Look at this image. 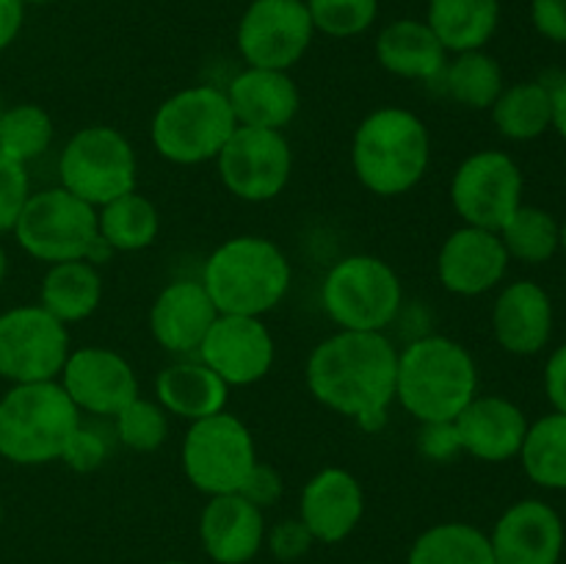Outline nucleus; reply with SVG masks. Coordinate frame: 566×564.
Instances as JSON below:
<instances>
[{
  "label": "nucleus",
  "mask_w": 566,
  "mask_h": 564,
  "mask_svg": "<svg viewBox=\"0 0 566 564\" xmlns=\"http://www.w3.org/2000/svg\"><path fill=\"white\" fill-rule=\"evenodd\" d=\"M258 462L252 429L232 412L188 424L180 446V464L193 490L202 495H230L241 490L249 470Z\"/></svg>",
  "instance_id": "9d476101"
},
{
  "label": "nucleus",
  "mask_w": 566,
  "mask_h": 564,
  "mask_svg": "<svg viewBox=\"0 0 566 564\" xmlns=\"http://www.w3.org/2000/svg\"><path fill=\"white\" fill-rule=\"evenodd\" d=\"M14 236L22 252L48 265L66 260L97 265L114 254L97 236V208L61 186L28 194L14 221Z\"/></svg>",
  "instance_id": "0eeeda50"
},
{
  "label": "nucleus",
  "mask_w": 566,
  "mask_h": 564,
  "mask_svg": "<svg viewBox=\"0 0 566 564\" xmlns=\"http://www.w3.org/2000/svg\"><path fill=\"white\" fill-rule=\"evenodd\" d=\"M160 213L153 199L130 191L97 208V236L111 252H142L158 241Z\"/></svg>",
  "instance_id": "c85d7f7f"
},
{
  "label": "nucleus",
  "mask_w": 566,
  "mask_h": 564,
  "mask_svg": "<svg viewBox=\"0 0 566 564\" xmlns=\"http://www.w3.org/2000/svg\"><path fill=\"white\" fill-rule=\"evenodd\" d=\"M221 186L241 202L263 205L280 197L293 175V149L282 130L235 127L216 158Z\"/></svg>",
  "instance_id": "ddd939ff"
},
{
  "label": "nucleus",
  "mask_w": 566,
  "mask_h": 564,
  "mask_svg": "<svg viewBox=\"0 0 566 564\" xmlns=\"http://www.w3.org/2000/svg\"><path fill=\"white\" fill-rule=\"evenodd\" d=\"M490 545L497 564H558L564 523L551 503L525 498L497 518Z\"/></svg>",
  "instance_id": "6ab92c4d"
},
{
  "label": "nucleus",
  "mask_w": 566,
  "mask_h": 564,
  "mask_svg": "<svg viewBox=\"0 0 566 564\" xmlns=\"http://www.w3.org/2000/svg\"><path fill=\"white\" fill-rule=\"evenodd\" d=\"M479 396V365L448 335H423L398 348L396 401L418 424H442Z\"/></svg>",
  "instance_id": "7ed1b4c3"
},
{
  "label": "nucleus",
  "mask_w": 566,
  "mask_h": 564,
  "mask_svg": "<svg viewBox=\"0 0 566 564\" xmlns=\"http://www.w3.org/2000/svg\"><path fill=\"white\" fill-rule=\"evenodd\" d=\"M155 401L171 418L193 424V420L224 412L227 401H230V387L193 354V357H180L158 370V376H155Z\"/></svg>",
  "instance_id": "393cba45"
},
{
  "label": "nucleus",
  "mask_w": 566,
  "mask_h": 564,
  "mask_svg": "<svg viewBox=\"0 0 566 564\" xmlns=\"http://www.w3.org/2000/svg\"><path fill=\"white\" fill-rule=\"evenodd\" d=\"M348 155L365 191L385 199L403 197L429 171L431 133L415 111L381 105L359 122Z\"/></svg>",
  "instance_id": "f03ea898"
},
{
  "label": "nucleus",
  "mask_w": 566,
  "mask_h": 564,
  "mask_svg": "<svg viewBox=\"0 0 566 564\" xmlns=\"http://www.w3.org/2000/svg\"><path fill=\"white\" fill-rule=\"evenodd\" d=\"M418 451L420 457H426L429 462H451L457 453H462L453 420H442V424H420Z\"/></svg>",
  "instance_id": "79ce46f5"
},
{
  "label": "nucleus",
  "mask_w": 566,
  "mask_h": 564,
  "mask_svg": "<svg viewBox=\"0 0 566 564\" xmlns=\"http://www.w3.org/2000/svg\"><path fill=\"white\" fill-rule=\"evenodd\" d=\"M459 446L481 462H509L520 457L528 420L514 401L503 396H475L453 420Z\"/></svg>",
  "instance_id": "5701e85b"
},
{
  "label": "nucleus",
  "mask_w": 566,
  "mask_h": 564,
  "mask_svg": "<svg viewBox=\"0 0 566 564\" xmlns=\"http://www.w3.org/2000/svg\"><path fill=\"white\" fill-rule=\"evenodd\" d=\"M448 50L426 20L401 17L387 22L376 36V61L381 70L403 81L437 83L448 66Z\"/></svg>",
  "instance_id": "a878e982"
},
{
  "label": "nucleus",
  "mask_w": 566,
  "mask_h": 564,
  "mask_svg": "<svg viewBox=\"0 0 566 564\" xmlns=\"http://www.w3.org/2000/svg\"><path fill=\"white\" fill-rule=\"evenodd\" d=\"M77 412L114 418L138 396L136 368L125 354L108 346L72 348L59 376Z\"/></svg>",
  "instance_id": "2eb2a0df"
},
{
  "label": "nucleus",
  "mask_w": 566,
  "mask_h": 564,
  "mask_svg": "<svg viewBox=\"0 0 566 564\" xmlns=\"http://www.w3.org/2000/svg\"><path fill=\"white\" fill-rule=\"evenodd\" d=\"M164 564H188V562H180V558H171V562H164Z\"/></svg>",
  "instance_id": "8fccbe9b"
},
{
  "label": "nucleus",
  "mask_w": 566,
  "mask_h": 564,
  "mask_svg": "<svg viewBox=\"0 0 566 564\" xmlns=\"http://www.w3.org/2000/svg\"><path fill=\"white\" fill-rule=\"evenodd\" d=\"M531 20L542 36L566 44V0H531Z\"/></svg>",
  "instance_id": "37998d69"
},
{
  "label": "nucleus",
  "mask_w": 566,
  "mask_h": 564,
  "mask_svg": "<svg viewBox=\"0 0 566 564\" xmlns=\"http://www.w3.org/2000/svg\"><path fill=\"white\" fill-rule=\"evenodd\" d=\"M315 33L354 39L370 31L379 17V0H304Z\"/></svg>",
  "instance_id": "e433bc0d"
},
{
  "label": "nucleus",
  "mask_w": 566,
  "mask_h": 564,
  "mask_svg": "<svg viewBox=\"0 0 566 564\" xmlns=\"http://www.w3.org/2000/svg\"><path fill=\"white\" fill-rule=\"evenodd\" d=\"M238 127L285 130L302 111V92L285 70L243 66L224 86Z\"/></svg>",
  "instance_id": "412c9836"
},
{
  "label": "nucleus",
  "mask_w": 566,
  "mask_h": 564,
  "mask_svg": "<svg viewBox=\"0 0 566 564\" xmlns=\"http://www.w3.org/2000/svg\"><path fill=\"white\" fill-rule=\"evenodd\" d=\"M265 545H269L271 556L276 562H298L310 553V547L315 545L313 534H310L307 525L298 518L280 520L271 531H265Z\"/></svg>",
  "instance_id": "ea45409f"
},
{
  "label": "nucleus",
  "mask_w": 566,
  "mask_h": 564,
  "mask_svg": "<svg viewBox=\"0 0 566 564\" xmlns=\"http://www.w3.org/2000/svg\"><path fill=\"white\" fill-rule=\"evenodd\" d=\"M401 304V276L379 254H346L321 282V307L337 330L387 332Z\"/></svg>",
  "instance_id": "6e6552de"
},
{
  "label": "nucleus",
  "mask_w": 566,
  "mask_h": 564,
  "mask_svg": "<svg viewBox=\"0 0 566 564\" xmlns=\"http://www.w3.org/2000/svg\"><path fill=\"white\" fill-rule=\"evenodd\" d=\"M105 459H108V440H105V435L81 420V426L66 440L61 462L70 470H75V473H94L97 468H103Z\"/></svg>",
  "instance_id": "4c0bfd02"
},
{
  "label": "nucleus",
  "mask_w": 566,
  "mask_h": 564,
  "mask_svg": "<svg viewBox=\"0 0 566 564\" xmlns=\"http://www.w3.org/2000/svg\"><path fill=\"white\" fill-rule=\"evenodd\" d=\"M315 28L304 0H252L235 28L247 66L291 72L307 55Z\"/></svg>",
  "instance_id": "4468645a"
},
{
  "label": "nucleus",
  "mask_w": 566,
  "mask_h": 564,
  "mask_svg": "<svg viewBox=\"0 0 566 564\" xmlns=\"http://www.w3.org/2000/svg\"><path fill=\"white\" fill-rule=\"evenodd\" d=\"M55 136V125L48 111L36 103H20L0 114V153L17 164L42 158Z\"/></svg>",
  "instance_id": "f704fd0d"
},
{
  "label": "nucleus",
  "mask_w": 566,
  "mask_h": 564,
  "mask_svg": "<svg viewBox=\"0 0 566 564\" xmlns=\"http://www.w3.org/2000/svg\"><path fill=\"white\" fill-rule=\"evenodd\" d=\"M365 514V490L346 468H321L307 479L298 498V520L315 542L337 545L348 540Z\"/></svg>",
  "instance_id": "a211bd4d"
},
{
  "label": "nucleus",
  "mask_w": 566,
  "mask_h": 564,
  "mask_svg": "<svg viewBox=\"0 0 566 564\" xmlns=\"http://www.w3.org/2000/svg\"><path fill=\"white\" fill-rule=\"evenodd\" d=\"M0 114H3V103H0Z\"/></svg>",
  "instance_id": "864d4df0"
},
{
  "label": "nucleus",
  "mask_w": 566,
  "mask_h": 564,
  "mask_svg": "<svg viewBox=\"0 0 566 564\" xmlns=\"http://www.w3.org/2000/svg\"><path fill=\"white\" fill-rule=\"evenodd\" d=\"M216 304L199 280H171L149 307V335L175 357H193L213 326Z\"/></svg>",
  "instance_id": "aec40b11"
},
{
  "label": "nucleus",
  "mask_w": 566,
  "mask_h": 564,
  "mask_svg": "<svg viewBox=\"0 0 566 564\" xmlns=\"http://www.w3.org/2000/svg\"><path fill=\"white\" fill-rule=\"evenodd\" d=\"M553 332V304L542 285L528 280L512 282L492 307V335L503 352L531 357L547 346Z\"/></svg>",
  "instance_id": "b1692460"
},
{
  "label": "nucleus",
  "mask_w": 566,
  "mask_h": 564,
  "mask_svg": "<svg viewBox=\"0 0 566 564\" xmlns=\"http://www.w3.org/2000/svg\"><path fill=\"white\" fill-rule=\"evenodd\" d=\"M197 357L227 382V387H252L271 374L276 343L263 318L216 315Z\"/></svg>",
  "instance_id": "dca6fc26"
},
{
  "label": "nucleus",
  "mask_w": 566,
  "mask_h": 564,
  "mask_svg": "<svg viewBox=\"0 0 566 564\" xmlns=\"http://www.w3.org/2000/svg\"><path fill=\"white\" fill-rule=\"evenodd\" d=\"M171 415L155 398L136 396L125 409L114 415V435L125 448L136 453H155L169 440Z\"/></svg>",
  "instance_id": "c9c22d12"
},
{
  "label": "nucleus",
  "mask_w": 566,
  "mask_h": 564,
  "mask_svg": "<svg viewBox=\"0 0 566 564\" xmlns=\"http://www.w3.org/2000/svg\"><path fill=\"white\" fill-rule=\"evenodd\" d=\"M199 540L216 564H249L265 545L263 509L238 492L208 498L199 514Z\"/></svg>",
  "instance_id": "4be33fe9"
},
{
  "label": "nucleus",
  "mask_w": 566,
  "mask_h": 564,
  "mask_svg": "<svg viewBox=\"0 0 566 564\" xmlns=\"http://www.w3.org/2000/svg\"><path fill=\"white\" fill-rule=\"evenodd\" d=\"M448 194L464 224L501 232L523 205V171L512 155L501 149H479L457 166Z\"/></svg>",
  "instance_id": "f8f14e48"
},
{
  "label": "nucleus",
  "mask_w": 566,
  "mask_h": 564,
  "mask_svg": "<svg viewBox=\"0 0 566 564\" xmlns=\"http://www.w3.org/2000/svg\"><path fill=\"white\" fill-rule=\"evenodd\" d=\"M398 348L387 332L337 330L310 352L304 379L318 404L379 431L396 401Z\"/></svg>",
  "instance_id": "f257e3e1"
},
{
  "label": "nucleus",
  "mask_w": 566,
  "mask_h": 564,
  "mask_svg": "<svg viewBox=\"0 0 566 564\" xmlns=\"http://www.w3.org/2000/svg\"><path fill=\"white\" fill-rule=\"evenodd\" d=\"M138 158L130 138L111 125H86L70 136L59 158V186L92 208L136 191Z\"/></svg>",
  "instance_id": "1a4fd4ad"
},
{
  "label": "nucleus",
  "mask_w": 566,
  "mask_h": 564,
  "mask_svg": "<svg viewBox=\"0 0 566 564\" xmlns=\"http://www.w3.org/2000/svg\"><path fill=\"white\" fill-rule=\"evenodd\" d=\"M199 282L221 315L265 313L285 302L293 269L280 243L263 236H235L208 254Z\"/></svg>",
  "instance_id": "20e7f679"
},
{
  "label": "nucleus",
  "mask_w": 566,
  "mask_h": 564,
  "mask_svg": "<svg viewBox=\"0 0 566 564\" xmlns=\"http://www.w3.org/2000/svg\"><path fill=\"white\" fill-rule=\"evenodd\" d=\"M285 492V481H282V473L269 462H254V468L249 470L247 481L241 484L238 495L247 498L249 503H254L258 509H271Z\"/></svg>",
  "instance_id": "a19ab883"
},
{
  "label": "nucleus",
  "mask_w": 566,
  "mask_h": 564,
  "mask_svg": "<svg viewBox=\"0 0 566 564\" xmlns=\"http://www.w3.org/2000/svg\"><path fill=\"white\" fill-rule=\"evenodd\" d=\"M70 332L42 304L0 313V376L14 385L53 382L70 357Z\"/></svg>",
  "instance_id": "9b49d317"
},
{
  "label": "nucleus",
  "mask_w": 566,
  "mask_h": 564,
  "mask_svg": "<svg viewBox=\"0 0 566 564\" xmlns=\"http://www.w3.org/2000/svg\"><path fill=\"white\" fill-rule=\"evenodd\" d=\"M553 92V127L566 138V81L558 83Z\"/></svg>",
  "instance_id": "49530a36"
},
{
  "label": "nucleus",
  "mask_w": 566,
  "mask_h": 564,
  "mask_svg": "<svg viewBox=\"0 0 566 564\" xmlns=\"http://www.w3.org/2000/svg\"><path fill=\"white\" fill-rule=\"evenodd\" d=\"M363 564H374V562H363Z\"/></svg>",
  "instance_id": "5fc2aeb1"
},
{
  "label": "nucleus",
  "mask_w": 566,
  "mask_h": 564,
  "mask_svg": "<svg viewBox=\"0 0 566 564\" xmlns=\"http://www.w3.org/2000/svg\"><path fill=\"white\" fill-rule=\"evenodd\" d=\"M509 260L512 258L497 232L462 224L437 252V280L453 296H481L501 285Z\"/></svg>",
  "instance_id": "f3484780"
},
{
  "label": "nucleus",
  "mask_w": 566,
  "mask_h": 564,
  "mask_svg": "<svg viewBox=\"0 0 566 564\" xmlns=\"http://www.w3.org/2000/svg\"><path fill=\"white\" fill-rule=\"evenodd\" d=\"M497 133L512 142H531L553 127V92L545 83H514L492 105Z\"/></svg>",
  "instance_id": "7c9ffc66"
},
{
  "label": "nucleus",
  "mask_w": 566,
  "mask_h": 564,
  "mask_svg": "<svg viewBox=\"0 0 566 564\" xmlns=\"http://www.w3.org/2000/svg\"><path fill=\"white\" fill-rule=\"evenodd\" d=\"M22 3H53V0H22Z\"/></svg>",
  "instance_id": "09e8293b"
},
{
  "label": "nucleus",
  "mask_w": 566,
  "mask_h": 564,
  "mask_svg": "<svg viewBox=\"0 0 566 564\" xmlns=\"http://www.w3.org/2000/svg\"><path fill=\"white\" fill-rule=\"evenodd\" d=\"M81 420L59 379L14 385L0 398V457L25 468L59 462Z\"/></svg>",
  "instance_id": "39448f33"
},
{
  "label": "nucleus",
  "mask_w": 566,
  "mask_h": 564,
  "mask_svg": "<svg viewBox=\"0 0 566 564\" xmlns=\"http://www.w3.org/2000/svg\"><path fill=\"white\" fill-rule=\"evenodd\" d=\"M426 22L448 53L484 50L501 22V0H429Z\"/></svg>",
  "instance_id": "cd10ccee"
},
{
  "label": "nucleus",
  "mask_w": 566,
  "mask_h": 564,
  "mask_svg": "<svg viewBox=\"0 0 566 564\" xmlns=\"http://www.w3.org/2000/svg\"><path fill=\"white\" fill-rule=\"evenodd\" d=\"M520 459L534 484L545 490H566V415L553 412L531 424Z\"/></svg>",
  "instance_id": "473e14b6"
},
{
  "label": "nucleus",
  "mask_w": 566,
  "mask_h": 564,
  "mask_svg": "<svg viewBox=\"0 0 566 564\" xmlns=\"http://www.w3.org/2000/svg\"><path fill=\"white\" fill-rule=\"evenodd\" d=\"M0 523H3V506H0Z\"/></svg>",
  "instance_id": "603ef678"
},
{
  "label": "nucleus",
  "mask_w": 566,
  "mask_h": 564,
  "mask_svg": "<svg viewBox=\"0 0 566 564\" xmlns=\"http://www.w3.org/2000/svg\"><path fill=\"white\" fill-rule=\"evenodd\" d=\"M22 20H25L22 0H0V53L20 36Z\"/></svg>",
  "instance_id": "a18cd8bd"
},
{
  "label": "nucleus",
  "mask_w": 566,
  "mask_h": 564,
  "mask_svg": "<svg viewBox=\"0 0 566 564\" xmlns=\"http://www.w3.org/2000/svg\"><path fill=\"white\" fill-rule=\"evenodd\" d=\"M28 194H31V180H28L25 166L0 153V232L14 230Z\"/></svg>",
  "instance_id": "58836bf2"
},
{
  "label": "nucleus",
  "mask_w": 566,
  "mask_h": 564,
  "mask_svg": "<svg viewBox=\"0 0 566 564\" xmlns=\"http://www.w3.org/2000/svg\"><path fill=\"white\" fill-rule=\"evenodd\" d=\"M440 83L453 103L464 105L470 111H490L495 100L501 97L503 88H506L503 86L501 64L486 50L453 53V59H448Z\"/></svg>",
  "instance_id": "2f4dec72"
},
{
  "label": "nucleus",
  "mask_w": 566,
  "mask_h": 564,
  "mask_svg": "<svg viewBox=\"0 0 566 564\" xmlns=\"http://www.w3.org/2000/svg\"><path fill=\"white\" fill-rule=\"evenodd\" d=\"M6 271H9V258H6V249L0 247V285H3L6 280Z\"/></svg>",
  "instance_id": "de8ad7c7"
},
{
  "label": "nucleus",
  "mask_w": 566,
  "mask_h": 564,
  "mask_svg": "<svg viewBox=\"0 0 566 564\" xmlns=\"http://www.w3.org/2000/svg\"><path fill=\"white\" fill-rule=\"evenodd\" d=\"M497 236H501L509 258L523 260V263H545L562 247L558 221L547 210L534 208V205H520Z\"/></svg>",
  "instance_id": "72a5a7b5"
},
{
  "label": "nucleus",
  "mask_w": 566,
  "mask_h": 564,
  "mask_svg": "<svg viewBox=\"0 0 566 564\" xmlns=\"http://www.w3.org/2000/svg\"><path fill=\"white\" fill-rule=\"evenodd\" d=\"M103 293L105 285L97 265L88 260H66V263L48 265V274L39 288V304L61 324H77L97 313Z\"/></svg>",
  "instance_id": "bb28decb"
},
{
  "label": "nucleus",
  "mask_w": 566,
  "mask_h": 564,
  "mask_svg": "<svg viewBox=\"0 0 566 564\" xmlns=\"http://www.w3.org/2000/svg\"><path fill=\"white\" fill-rule=\"evenodd\" d=\"M407 564H497L490 534L470 523H437L409 547Z\"/></svg>",
  "instance_id": "c756f323"
},
{
  "label": "nucleus",
  "mask_w": 566,
  "mask_h": 564,
  "mask_svg": "<svg viewBox=\"0 0 566 564\" xmlns=\"http://www.w3.org/2000/svg\"><path fill=\"white\" fill-rule=\"evenodd\" d=\"M224 88L213 83L180 88L155 108L149 119V142L155 153L175 166H199L219 158L235 133Z\"/></svg>",
  "instance_id": "423d86ee"
},
{
  "label": "nucleus",
  "mask_w": 566,
  "mask_h": 564,
  "mask_svg": "<svg viewBox=\"0 0 566 564\" xmlns=\"http://www.w3.org/2000/svg\"><path fill=\"white\" fill-rule=\"evenodd\" d=\"M545 390L556 412L566 415V343L551 354L545 368Z\"/></svg>",
  "instance_id": "c03bdc74"
},
{
  "label": "nucleus",
  "mask_w": 566,
  "mask_h": 564,
  "mask_svg": "<svg viewBox=\"0 0 566 564\" xmlns=\"http://www.w3.org/2000/svg\"><path fill=\"white\" fill-rule=\"evenodd\" d=\"M562 243H564V247H566V227H564V230H562Z\"/></svg>",
  "instance_id": "3c124183"
}]
</instances>
